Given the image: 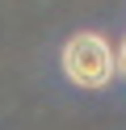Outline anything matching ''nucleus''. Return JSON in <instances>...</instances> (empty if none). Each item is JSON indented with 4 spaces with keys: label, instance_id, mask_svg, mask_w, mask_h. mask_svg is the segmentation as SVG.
<instances>
[{
    "label": "nucleus",
    "instance_id": "1",
    "mask_svg": "<svg viewBox=\"0 0 126 130\" xmlns=\"http://www.w3.org/2000/svg\"><path fill=\"white\" fill-rule=\"evenodd\" d=\"M59 63H63V76L72 80L76 88H105L109 80L118 76L114 46H109L101 34H92V29H80V34L67 38Z\"/></svg>",
    "mask_w": 126,
    "mask_h": 130
},
{
    "label": "nucleus",
    "instance_id": "2",
    "mask_svg": "<svg viewBox=\"0 0 126 130\" xmlns=\"http://www.w3.org/2000/svg\"><path fill=\"white\" fill-rule=\"evenodd\" d=\"M114 55H118V76L126 80V34H122V42H118V51H114Z\"/></svg>",
    "mask_w": 126,
    "mask_h": 130
}]
</instances>
